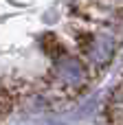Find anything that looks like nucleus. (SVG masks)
<instances>
[{
  "label": "nucleus",
  "instance_id": "nucleus-1",
  "mask_svg": "<svg viewBox=\"0 0 123 125\" xmlns=\"http://www.w3.org/2000/svg\"><path fill=\"white\" fill-rule=\"evenodd\" d=\"M13 90L9 86H0V116L7 114L11 108H13Z\"/></svg>",
  "mask_w": 123,
  "mask_h": 125
}]
</instances>
